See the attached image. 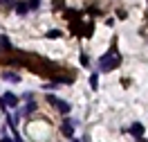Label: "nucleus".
<instances>
[{
  "label": "nucleus",
  "instance_id": "obj_1",
  "mask_svg": "<svg viewBox=\"0 0 148 142\" xmlns=\"http://www.w3.org/2000/svg\"><path fill=\"white\" fill-rule=\"evenodd\" d=\"M121 63V57L117 54V52H110V54H106V57L99 59V68H101V72H108V70H112V68H117Z\"/></svg>",
  "mask_w": 148,
  "mask_h": 142
},
{
  "label": "nucleus",
  "instance_id": "obj_2",
  "mask_svg": "<svg viewBox=\"0 0 148 142\" xmlns=\"http://www.w3.org/2000/svg\"><path fill=\"white\" fill-rule=\"evenodd\" d=\"M47 102L54 106L58 113H63V115H67V113H70V104H67L65 99H58V97H54V95H47Z\"/></svg>",
  "mask_w": 148,
  "mask_h": 142
},
{
  "label": "nucleus",
  "instance_id": "obj_3",
  "mask_svg": "<svg viewBox=\"0 0 148 142\" xmlns=\"http://www.w3.org/2000/svg\"><path fill=\"white\" fill-rule=\"evenodd\" d=\"M18 104V97L14 93H5L0 95V106H5V108H14V106Z\"/></svg>",
  "mask_w": 148,
  "mask_h": 142
},
{
  "label": "nucleus",
  "instance_id": "obj_4",
  "mask_svg": "<svg viewBox=\"0 0 148 142\" xmlns=\"http://www.w3.org/2000/svg\"><path fill=\"white\" fill-rule=\"evenodd\" d=\"M123 131H128L130 135H135V138H137V142H144V138H141V135H144V124L135 122L132 126H128V129H123Z\"/></svg>",
  "mask_w": 148,
  "mask_h": 142
},
{
  "label": "nucleus",
  "instance_id": "obj_5",
  "mask_svg": "<svg viewBox=\"0 0 148 142\" xmlns=\"http://www.w3.org/2000/svg\"><path fill=\"white\" fill-rule=\"evenodd\" d=\"M61 133H63L65 138H72V135H74V124H72V122H63V126H61Z\"/></svg>",
  "mask_w": 148,
  "mask_h": 142
},
{
  "label": "nucleus",
  "instance_id": "obj_6",
  "mask_svg": "<svg viewBox=\"0 0 148 142\" xmlns=\"http://www.w3.org/2000/svg\"><path fill=\"white\" fill-rule=\"evenodd\" d=\"M2 79H5V81H14V84L20 81V77L16 75V72H2Z\"/></svg>",
  "mask_w": 148,
  "mask_h": 142
},
{
  "label": "nucleus",
  "instance_id": "obj_7",
  "mask_svg": "<svg viewBox=\"0 0 148 142\" xmlns=\"http://www.w3.org/2000/svg\"><path fill=\"white\" fill-rule=\"evenodd\" d=\"M34 111H36V104H34V102H29L25 108H20V115H29V113H34Z\"/></svg>",
  "mask_w": 148,
  "mask_h": 142
},
{
  "label": "nucleus",
  "instance_id": "obj_8",
  "mask_svg": "<svg viewBox=\"0 0 148 142\" xmlns=\"http://www.w3.org/2000/svg\"><path fill=\"white\" fill-rule=\"evenodd\" d=\"M16 11H18L20 16H23V14H27V11H32V9H29L27 2H18V5H16Z\"/></svg>",
  "mask_w": 148,
  "mask_h": 142
},
{
  "label": "nucleus",
  "instance_id": "obj_9",
  "mask_svg": "<svg viewBox=\"0 0 148 142\" xmlns=\"http://www.w3.org/2000/svg\"><path fill=\"white\" fill-rule=\"evenodd\" d=\"M47 36H49V38H58V36H61V32H58V29H52V32H47Z\"/></svg>",
  "mask_w": 148,
  "mask_h": 142
},
{
  "label": "nucleus",
  "instance_id": "obj_10",
  "mask_svg": "<svg viewBox=\"0 0 148 142\" xmlns=\"http://www.w3.org/2000/svg\"><path fill=\"white\" fill-rule=\"evenodd\" d=\"M97 84H99V77L92 75V77H90V86H92V88H97Z\"/></svg>",
  "mask_w": 148,
  "mask_h": 142
},
{
  "label": "nucleus",
  "instance_id": "obj_11",
  "mask_svg": "<svg viewBox=\"0 0 148 142\" xmlns=\"http://www.w3.org/2000/svg\"><path fill=\"white\" fill-rule=\"evenodd\" d=\"M0 142H14V140H11L9 135H5V133H2V135H0Z\"/></svg>",
  "mask_w": 148,
  "mask_h": 142
},
{
  "label": "nucleus",
  "instance_id": "obj_12",
  "mask_svg": "<svg viewBox=\"0 0 148 142\" xmlns=\"http://www.w3.org/2000/svg\"><path fill=\"white\" fill-rule=\"evenodd\" d=\"M0 5H5V7H11V5H14V0H0Z\"/></svg>",
  "mask_w": 148,
  "mask_h": 142
},
{
  "label": "nucleus",
  "instance_id": "obj_13",
  "mask_svg": "<svg viewBox=\"0 0 148 142\" xmlns=\"http://www.w3.org/2000/svg\"><path fill=\"white\" fill-rule=\"evenodd\" d=\"M72 142H85V140H72Z\"/></svg>",
  "mask_w": 148,
  "mask_h": 142
}]
</instances>
